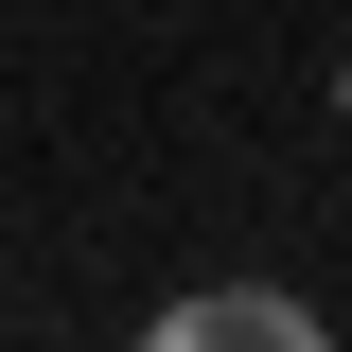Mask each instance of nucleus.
I'll return each mask as SVG.
<instances>
[{"mask_svg": "<svg viewBox=\"0 0 352 352\" xmlns=\"http://www.w3.org/2000/svg\"><path fill=\"white\" fill-rule=\"evenodd\" d=\"M159 352H317V300H282V282H212V300H176Z\"/></svg>", "mask_w": 352, "mask_h": 352, "instance_id": "1", "label": "nucleus"}]
</instances>
